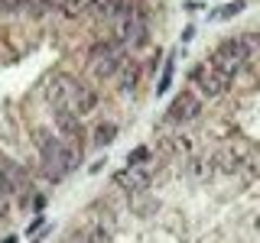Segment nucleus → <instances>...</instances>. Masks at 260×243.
Returning a JSON list of instances; mask_svg holds the SVG:
<instances>
[{
  "label": "nucleus",
  "instance_id": "obj_1",
  "mask_svg": "<svg viewBox=\"0 0 260 243\" xmlns=\"http://www.w3.org/2000/svg\"><path fill=\"white\" fill-rule=\"evenodd\" d=\"M43 94H46V101H49L52 110H69L81 120H85L88 113H94L98 104H101L98 88H91L88 81H81L78 75H72V71H55V75L46 81Z\"/></svg>",
  "mask_w": 260,
  "mask_h": 243
},
{
  "label": "nucleus",
  "instance_id": "obj_2",
  "mask_svg": "<svg viewBox=\"0 0 260 243\" xmlns=\"http://www.w3.org/2000/svg\"><path fill=\"white\" fill-rule=\"evenodd\" d=\"M32 136V149L39 156V166H43V175L49 178L52 185H59L65 175H72L81 162V149H75L72 143H65L59 133L46 127H32L29 130Z\"/></svg>",
  "mask_w": 260,
  "mask_h": 243
},
{
  "label": "nucleus",
  "instance_id": "obj_3",
  "mask_svg": "<svg viewBox=\"0 0 260 243\" xmlns=\"http://www.w3.org/2000/svg\"><path fill=\"white\" fill-rule=\"evenodd\" d=\"M130 62V52L124 46H117L114 39H98V43L88 49V68L98 81H108V78H117L120 68Z\"/></svg>",
  "mask_w": 260,
  "mask_h": 243
},
{
  "label": "nucleus",
  "instance_id": "obj_4",
  "mask_svg": "<svg viewBox=\"0 0 260 243\" xmlns=\"http://www.w3.org/2000/svg\"><path fill=\"white\" fill-rule=\"evenodd\" d=\"M202 110H205V101H202L192 88H185V91H179L173 97V104H169V110H166V120L169 124H192V120L202 117Z\"/></svg>",
  "mask_w": 260,
  "mask_h": 243
},
{
  "label": "nucleus",
  "instance_id": "obj_5",
  "mask_svg": "<svg viewBox=\"0 0 260 243\" xmlns=\"http://www.w3.org/2000/svg\"><path fill=\"white\" fill-rule=\"evenodd\" d=\"M189 81H192V91L199 94V97H208V101H215V97H221V94L228 91V81L218 75V71H211L205 62L192 68Z\"/></svg>",
  "mask_w": 260,
  "mask_h": 243
},
{
  "label": "nucleus",
  "instance_id": "obj_6",
  "mask_svg": "<svg viewBox=\"0 0 260 243\" xmlns=\"http://www.w3.org/2000/svg\"><path fill=\"white\" fill-rule=\"evenodd\" d=\"M52 124H55V133H59L65 143H72L75 149H85L88 130L81 124V117H75V113H69V110H52Z\"/></svg>",
  "mask_w": 260,
  "mask_h": 243
},
{
  "label": "nucleus",
  "instance_id": "obj_7",
  "mask_svg": "<svg viewBox=\"0 0 260 243\" xmlns=\"http://www.w3.org/2000/svg\"><path fill=\"white\" fill-rule=\"evenodd\" d=\"M150 182H153V172L146 166H127V169H120V172L114 175V185H117L120 191H127V194H143L150 188Z\"/></svg>",
  "mask_w": 260,
  "mask_h": 243
},
{
  "label": "nucleus",
  "instance_id": "obj_8",
  "mask_svg": "<svg viewBox=\"0 0 260 243\" xmlns=\"http://www.w3.org/2000/svg\"><path fill=\"white\" fill-rule=\"evenodd\" d=\"M85 10L94 16V20H104V23H117L120 16L134 13V0H88Z\"/></svg>",
  "mask_w": 260,
  "mask_h": 243
},
{
  "label": "nucleus",
  "instance_id": "obj_9",
  "mask_svg": "<svg viewBox=\"0 0 260 243\" xmlns=\"http://www.w3.org/2000/svg\"><path fill=\"white\" fill-rule=\"evenodd\" d=\"M205 65H208L211 71H218V75H221V78L228 81V85H231V81H234V75H238V71L244 68L241 62H234L231 55H228V52H221L218 46H215V49L208 52V62H205Z\"/></svg>",
  "mask_w": 260,
  "mask_h": 243
},
{
  "label": "nucleus",
  "instance_id": "obj_10",
  "mask_svg": "<svg viewBox=\"0 0 260 243\" xmlns=\"http://www.w3.org/2000/svg\"><path fill=\"white\" fill-rule=\"evenodd\" d=\"M218 49H221V52H228L234 62H241V65H247L250 55H254V46H250L247 32H244V36H228V39H221V43H218Z\"/></svg>",
  "mask_w": 260,
  "mask_h": 243
},
{
  "label": "nucleus",
  "instance_id": "obj_11",
  "mask_svg": "<svg viewBox=\"0 0 260 243\" xmlns=\"http://www.w3.org/2000/svg\"><path fill=\"white\" fill-rule=\"evenodd\" d=\"M140 81H143V65L130 59L124 68H120V75H117V91L120 94H134L137 88H140Z\"/></svg>",
  "mask_w": 260,
  "mask_h": 243
},
{
  "label": "nucleus",
  "instance_id": "obj_12",
  "mask_svg": "<svg viewBox=\"0 0 260 243\" xmlns=\"http://www.w3.org/2000/svg\"><path fill=\"white\" fill-rule=\"evenodd\" d=\"M94 146H108V143H114V136H117V124H111V120H108V124H98L94 127Z\"/></svg>",
  "mask_w": 260,
  "mask_h": 243
},
{
  "label": "nucleus",
  "instance_id": "obj_13",
  "mask_svg": "<svg viewBox=\"0 0 260 243\" xmlns=\"http://www.w3.org/2000/svg\"><path fill=\"white\" fill-rule=\"evenodd\" d=\"M173 75H176V65H173V59H169L166 68H162V75H159V81H156V94H166V91H169V85H173Z\"/></svg>",
  "mask_w": 260,
  "mask_h": 243
},
{
  "label": "nucleus",
  "instance_id": "obj_14",
  "mask_svg": "<svg viewBox=\"0 0 260 243\" xmlns=\"http://www.w3.org/2000/svg\"><path fill=\"white\" fill-rule=\"evenodd\" d=\"M146 159H150V146H137L127 152V166H143Z\"/></svg>",
  "mask_w": 260,
  "mask_h": 243
},
{
  "label": "nucleus",
  "instance_id": "obj_15",
  "mask_svg": "<svg viewBox=\"0 0 260 243\" xmlns=\"http://www.w3.org/2000/svg\"><path fill=\"white\" fill-rule=\"evenodd\" d=\"M244 10V0H234V4H224L221 10H218V20H231L234 13H241Z\"/></svg>",
  "mask_w": 260,
  "mask_h": 243
},
{
  "label": "nucleus",
  "instance_id": "obj_16",
  "mask_svg": "<svg viewBox=\"0 0 260 243\" xmlns=\"http://www.w3.org/2000/svg\"><path fill=\"white\" fill-rule=\"evenodd\" d=\"M0 243H16V237H7V240H0Z\"/></svg>",
  "mask_w": 260,
  "mask_h": 243
},
{
  "label": "nucleus",
  "instance_id": "obj_17",
  "mask_svg": "<svg viewBox=\"0 0 260 243\" xmlns=\"http://www.w3.org/2000/svg\"><path fill=\"white\" fill-rule=\"evenodd\" d=\"M254 227H257V230H260V217H257V221H254Z\"/></svg>",
  "mask_w": 260,
  "mask_h": 243
}]
</instances>
